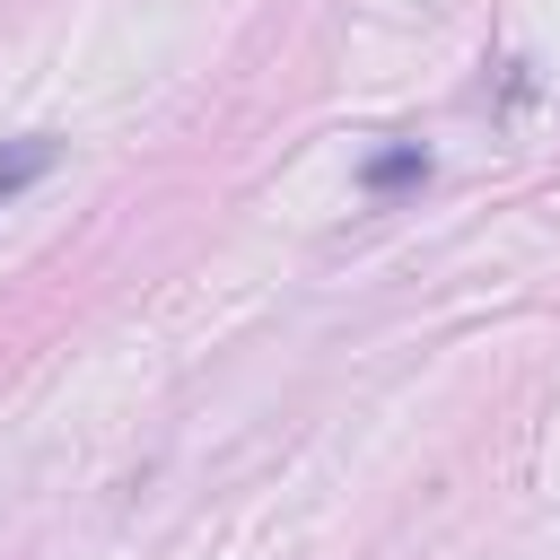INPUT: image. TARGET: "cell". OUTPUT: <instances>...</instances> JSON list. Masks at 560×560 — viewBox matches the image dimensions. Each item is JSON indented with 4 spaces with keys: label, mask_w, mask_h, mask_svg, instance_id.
<instances>
[{
    "label": "cell",
    "mask_w": 560,
    "mask_h": 560,
    "mask_svg": "<svg viewBox=\"0 0 560 560\" xmlns=\"http://www.w3.org/2000/svg\"><path fill=\"white\" fill-rule=\"evenodd\" d=\"M52 158H61V140H44V131H26L18 149H0V201H9V192H26Z\"/></svg>",
    "instance_id": "obj_1"
},
{
    "label": "cell",
    "mask_w": 560,
    "mask_h": 560,
    "mask_svg": "<svg viewBox=\"0 0 560 560\" xmlns=\"http://www.w3.org/2000/svg\"><path fill=\"white\" fill-rule=\"evenodd\" d=\"M420 175H429V158L420 149H394V158L368 166V192H394V184H420Z\"/></svg>",
    "instance_id": "obj_2"
}]
</instances>
